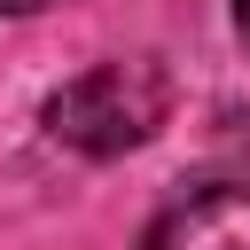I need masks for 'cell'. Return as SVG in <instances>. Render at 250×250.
I'll use <instances>...</instances> for the list:
<instances>
[{
  "mask_svg": "<svg viewBox=\"0 0 250 250\" xmlns=\"http://www.w3.org/2000/svg\"><path fill=\"white\" fill-rule=\"evenodd\" d=\"M172 117V78L156 55H117V62H94L78 78H62L39 109L47 141L78 148V156H125L141 148L156 125Z\"/></svg>",
  "mask_w": 250,
  "mask_h": 250,
  "instance_id": "cell-1",
  "label": "cell"
},
{
  "mask_svg": "<svg viewBox=\"0 0 250 250\" xmlns=\"http://www.w3.org/2000/svg\"><path fill=\"white\" fill-rule=\"evenodd\" d=\"M141 250H250V180H211L195 195H180Z\"/></svg>",
  "mask_w": 250,
  "mask_h": 250,
  "instance_id": "cell-2",
  "label": "cell"
},
{
  "mask_svg": "<svg viewBox=\"0 0 250 250\" xmlns=\"http://www.w3.org/2000/svg\"><path fill=\"white\" fill-rule=\"evenodd\" d=\"M39 8H55V0H0V16H39Z\"/></svg>",
  "mask_w": 250,
  "mask_h": 250,
  "instance_id": "cell-3",
  "label": "cell"
},
{
  "mask_svg": "<svg viewBox=\"0 0 250 250\" xmlns=\"http://www.w3.org/2000/svg\"><path fill=\"white\" fill-rule=\"evenodd\" d=\"M234 39L250 47V0H234Z\"/></svg>",
  "mask_w": 250,
  "mask_h": 250,
  "instance_id": "cell-4",
  "label": "cell"
}]
</instances>
